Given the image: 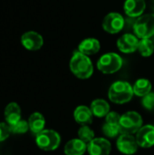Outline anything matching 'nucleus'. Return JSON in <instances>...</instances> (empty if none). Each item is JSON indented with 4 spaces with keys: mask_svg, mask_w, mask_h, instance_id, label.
<instances>
[{
    "mask_svg": "<svg viewBox=\"0 0 154 155\" xmlns=\"http://www.w3.org/2000/svg\"><path fill=\"white\" fill-rule=\"evenodd\" d=\"M120 119H121V115H120L119 114H117L116 112H110V113L105 116V123L119 124Z\"/></svg>",
    "mask_w": 154,
    "mask_h": 155,
    "instance_id": "27",
    "label": "nucleus"
},
{
    "mask_svg": "<svg viewBox=\"0 0 154 155\" xmlns=\"http://www.w3.org/2000/svg\"><path fill=\"white\" fill-rule=\"evenodd\" d=\"M119 127L121 134H137V132L143 127V118L137 112H127L121 115Z\"/></svg>",
    "mask_w": 154,
    "mask_h": 155,
    "instance_id": "3",
    "label": "nucleus"
},
{
    "mask_svg": "<svg viewBox=\"0 0 154 155\" xmlns=\"http://www.w3.org/2000/svg\"><path fill=\"white\" fill-rule=\"evenodd\" d=\"M10 129L13 134H25L28 131L29 124H28V122L20 120L15 124L10 126Z\"/></svg>",
    "mask_w": 154,
    "mask_h": 155,
    "instance_id": "24",
    "label": "nucleus"
},
{
    "mask_svg": "<svg viewBox=\"0 0 154 155\" xmlns=\"http://www.w3.org/2000/svg\"><path fill=\"white\" fill-rule=\"evenodd\" d=\"M70 70L77 78L88 79L93 74V65L87 55L76 50L70 60Z\"/></svg>",
    "mask_w": 154,
    "mask_h": 155,
    "instance_id": "1",
    "label": "nucleus"
},
{
    "mask_svg": "<svg viewBox=\"0 0 154 155\" xmlns=\"http://www.w3.org/2000/svg\"><path fill=\"white\" fill-rule=\"evenodd\" d=\"M87 151L90 155H109L112 151V145L107 139L98 137L87 144Z\"/></svg>",
    "mask_w": 154,
    "mask_h": 155,
    "instance_id": "9",
    "label": "nucleus"
},
{
    "mask_svg": "<svg viewBox=\"0 0 154 155\" xmlns=\"http://www.w3.org/2000/svg\"><path fill=\"white\" fill-rule=\"evenodd\" d=\"M134 35L141 39L151 38L154 35V14L139 16L133 24Z\"/></svg>",
    "mask_w": 154,
    "mask_h": 155,
    "instance_id": "5",
    "label": "nucleus"
},
{
    "mask_svg": "<svg viewBox=\"0 0 154 155\" xmlns=\"http://www.w3.org/2000/svg\"><path fill=\"white\" fill-rule=\"evenodd\" d=\"M138 51L140 52L141 55L143 57L151 56L154 52L153 42L150 39H141L138 45Z\"/></svg>",
    "mask_w": 154,
    "mask_h": 155,
    "instance_id": "21",
    "label": "nucleus"
},
{
    "mask_svg": "<svg viewBox=\"0 0 154 155\" xmlns=\"http://www.w3.org/2000/svg\"><path fill=\"white\" fill-rule=\"evenodd\" d=\"M123 16L116 12H111L107 14L103 20V28L109 34H117L121 32L124 27Z\"/></svg>",
    "mask_w": 154,
    "mask_h": 155,
    "instance_id": "7",
    "label": "nucleus"
},
{
    "mask_svg": "<svg viewBox=\"0 0 154 155\" xmlns=\"http://www.w3.org/2000/svg\"><path fill=\"white\" fill-rule=\"evenodd\" d=\"M100 48L101 45L99 40H97L96 38H86L79 44L77 50L82 54L89 56L98 53Z\"/></svg>",
    "mask_w": 154,
    "mask_h": 155,
    "instance_id": "16",
    "label": "nucleus"
},
{
    "mask_svg": "<svg viewBox=\"0 0 154 155\" xmlns=\"http://www.w3.org/2000/svg\"><path fill=\"white\" fill-rule=\"evenodd\" d=\"M74 117L77 124L82 125H89L93 123V114L90 108L85 105H80L75 108L74 112Z\"/></svg>",
    "mask_w": 154,
    "mask_h": 155,
    "instance_id": "14",
    "label": "nucleus"
},
{
    "mask_svg": "<svg viewBox=\"0 0 154 155\" xmlns=\"http://www.w3.org/2000/svg\"><path fill=\"white\" fill-rule=\"evenodd\" d=\"M145 8V0H125L123 5L124 12L130 17H139L143 15Z\"/></svg>",
    "mask_w": 154,
    "mask_h": 155,
    "instance_id": "13",
    "label": "nucleus"
},
{
    "mask_svg": "<svg viewBox=\"0 0 154 155\" xmlns=\"http://www.w3.org/2000/svg\"><path fill=\"white\" fill-rule=\"evenodd\" d=\"M87 151V143L79 138L70 140L64 146L65 155H84Z\"/></svg>",
    "mask_w": 154,
    "mask_h": 155,
    "instance_id": "15",
    "label": "nucleus"
},
{
    "mask_svg": "<svg viewBox=\"0 0 154 155\" xmlns=\"http://www.w3.org/2000/svg\"><path fill=\"white\" fill-rule=\"evenodd\" d=\"M5 118L6 124L12 126L21 120V109L16 103H10L5 109Z\"/></svg>",
    "mask_w": 154,
    "mask_h": 155,
    "instance_id": "17",
    "label": "nucleus"
},
{
    "mask_svg": "<svg viewBox=\"0 0 154 155\" xmlns=\"http://www.w3.org/2000/svg\"><path fill=\"white\" fill-rule=\"evenodd\" d=\"M28 124L31 132L37 134L44 130L45 119L40 113H34L30 115L28 119Z\"/></svg>",
    "mask_w": 154,
    "mask_h": 155,
    "instance_id": "19",
    "label": "nucleus"
},
{
    "mask_svg": "<svg viewBox=\"0 0 154 155\" xmlns=\"http://www.w3.org/2000/svg\"><path fill=\"white\" fill-rule=\"evenodd\" d=\"M103 133L105 136H107L109 138H114L119 134H121L119 124L105 123L103 126Z\"/></svg>",
    "mask_w": 154,
    "mask_h": 155,
    "instance_id": "23",
    "label": "nucleus"
},
{
    "mask_svg": "<svg viewBox=\"0 0 154 155\" xmlns=\"http://www.w3.org/2000/svg\"><path fill=\"white\" fill-rule=\"evenodd\" d=\"M139 39L135 35L124 34L117 40L118 49L124 54H132L138 50Z\"/></svg>",
    "mask_w": 154,
    "mask_h": 155,
    "instance_id": "10",
    "label": "nucleus"
},
{
    "mask_svg": "<svg viewBox=\"0 0 154 155\" xmlns=\"http://www.w3.org/2000/svg\"><path fill=\"white\" fill-rule=\"evenodd\" d=\"M11 133L12 132L10 126L7 124L0 123V142H3L5 139H7Z\"/></svg>",
    "mask_w": 154,
    "mask_h": 155,
    "instance_id": "26",
    "label": "nucleus"
},
{
    "mask_svg": "<svg viewBox=\"0 0 154 155\" xmlns=\"http://www.w3.org/2000/svg\"><path fill=\"white\" fill-rule=\"evenodd\" d=\"M133 94V86L126 81L114 82L108 91V97L110 101L117 104H123L130 102Z\"/></svg>",
    "mask_w": 154,
    "mask_h": 155,
    "instance_id": "2",
    "label": "nucleus"
},
{
    "mask_svg": "<svg viewBox=\"0 0 154 155\" xmlns=\"http://www.w3.org/2000/svg\"><path fill=\"white\" fill-rule=\"evenodd\" d=\"M23 46L29 51H37L44 45V39L40 34L34 31H28L21 37Z\"/></svg>",
    "mask_w": 154,
    "mask_h": 155,
    "instance_id": "12",
    "label": "nucleus"
},
{
    "mask_svg": "<svg viewBox=\"0 0 154 155\" xmlns=\"http://www.w3.org/2000/svg\"><path fill=\"white\" fill-rule=\"evenodd\" d=\"M123 64V58L116 53L103 54L97 61V68L105 74H112L118 72Z\"/></svg>",
    "mask_w": 154,
    "mask_h": 155,
    "instance_id": "4",
    "label": "nucleus"
},
{
    "mask_svg": "<svg viewBox=\"0 0 154 155\" xmlns=\"http://www.w3.org/2000/svg\"><path fill=\"white\" fill-rule=\"evenodd\" d=\"M116 145L122 153L126 155L134 154L139 147L136 138L133 134H120Z\"/></svg>",
    "mask_w": 154,
    "mask_h": 155,
    "instance_id": "8",
    "label": "nucleus"
},
{
    "mask_svg": "<svg viewBox=\"0 0 154 155\" xmlns=\"http://www.w3.org/2000/svg\"><path fill=\"white\" fill-rule=\"evenodd\" d=\"M90 109L93 116L102 118L106 116L110 113V104L105 100L96 99L92 102Z\"/></svg>",
    "mask_w": 154,
    "mask_h": 155,
    "instance_id": "18",
    "label": "nucleus"
},
{
    "mask_svg": "<svg viewBox=\"0 0 154 155\" xmlns=\"http://www.w3.org/2000/svg\"><path fill=\"white\" fill-rule=\"evenodd\" d=\"M78 138L88 144L95 137L93 131L88 125H82L78 130Z\"/></svg>",
    "mask_w": 154,
    "mask_h": 155,
    "instance_id": "22",
    "label": "nucleus"
},
{
    "mask_svg": "<svg viewBox=\"0 0 154 155\" xmlns=\"http://www.w3.org/2000/svg\"><path fill=\"white\" fill-rule=\"evenodd\" d=\"M152 86L151 82L145 78H141L137 80L133 86L134 94L140 97H144L145 95L150 94L152 91Z\"/></svg>",
    "mask_w": 154,
    "mask_h": 155,
    "instance_id": "20",
    "label": "nucleus"
},
{
    "mask_svg": "<svg viewBox=\"0 0 154 155\" xmlns=\"http://www.w3.org/2000/svg\"><path fill=\"white\" fill-rule=\"evenodd\" d=\"M35 142L37 146L44 151H54L61 143L59 134L54 130H44L36 134Z\"/></svg>",
    "mask_w": 154,
    "mask_h": 155,
    "instance_id": "6",
    "label": "nucleus"
},
{
    "mask_svg": "<svg viewBox=\"0 0 154 155\" xmlns=\"http://www.w3.org/2000/svg\"><path fill=\"white\" fill-rule=\"evenodd\" d=\"M136 141L142 148H151L154 145V126L147 124L143 126L136 134Z\"/></svg>",
    "mask_w": 154,
    "mask_h": 155,
    "instance_id": "11",
    "label": "nucleus"
},
{
    "mask_svg": "<svg viewBox=\"0 0 154 155\" xmlns=\"http://www.w3.org/2000/svg\"><path fill=\"white\" fill-rule=\"evenodd\" d=\"M143 106L147 109V110H154V93H150L147 95H145L144 97H143V101H142Z\"/></svg>",
    "mask_w": 154,
    "mask_h": 155,
    "instance_id": "25",
    "label": "nucleus"
}]
</instances>
